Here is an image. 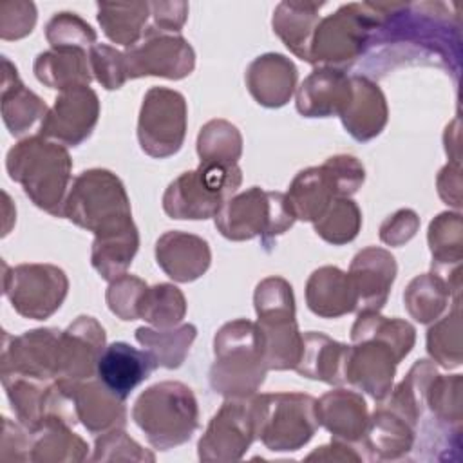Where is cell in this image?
Returning <instances> with one entry per match:
<instances>
[{"instance_id":"6da1fadb","label":"cell","mask_w":463,"mask_h":463,"mask_svg":"<svg viewBox=\"0 0 463 463\" xmlns=\"http://www.w3.org/2000/svg\"><path fill=\"white\" fill-rule=\"evenodd\" d=\"M9 177L22 184L25 195L43 212L63 217L72 161L63 145L43 136L16 143L5 157Z\"/></svg>"},{"instance_id":"7a4b0ae2","label":"cell","mask_w":463,"mask_h":463,"mask_svg":"<svg viewBox=\"0 0 463 463\" xmlns=\"http://www.w3.org/2000/svg\"><path fill=\"white\" fill-rule=\"evenodd\" d=\"M213 353L210 385L226 398H250L269 371L259 327L250 320L241 318L224 324L213 338Z\"/></svg>"},{"instance_id":"3957f363","label":"cell","mask_w":463,"mask_h":463,"mask_svg":"<svg viewBox=\"0 0 463 463\" xmlns=\"http://www.w3.org/2000/svg\"><path fill=\"white\" fill-rule=\"evenodd\" d=\"M63 217L103 237L134 224L130 201L118 175L92 168L74 177L65 197Z\"/></svg>"},{"instance_id":"277c9868","label":"cell","mask_w":463,"mask_h":463,"mask_svg":"<svg viewBox=\"0 0 463 463\" xmlns=\"http://www.w3.org/2000/svg\"><path fill=\"white\" fill-rule=\"evenodd\" d=\"M132 418L154 449L168 450L192 438L199 423L197 400L181 382H159L139 394Z\"/></svg>"},{"instance_id":"5b68a950","label":"cell","mask_w":463,"mask_h":463,"mask_svg":"<svg viewBox=\"0 0 463 463\" xmlns=\"http://www.w3.org/2000/svg\"><path fill=\"white\" fill-rule=\"evenodd\" d=\"M380 2L347 4L320 18L309 63L344 71L367 52L374 29L382 24Z\"/></svg>"},{"instance_id":"8992f818","label":"cell","mask_w":463,"mask_h":463,"mask_svg":"<svg viewBox=\"0 0 463 463\" xmlns=\"http://www.w3.org/2000/svg\"><path fill=\"white\" fill-rule=\"evenodd\" d=\"M253 302L268 369H295L300 360L304 338L295 320L291 286L280 277H268L257 286Z\"/></svg>"},{"instance_id":"52a82bcc","label":"cell","mask_w":463,"mask_h":463,"mask_svg":"<svg viewBox=\"0 0 463 463\" xmlns=\"http://www.w3.org/2000/svg\"><path fill=\"white\" fill-rule=\"evenodd\" d=\"M215 228L230 241H250L260 237L262 246L271 250L275 239L289 230L295 213L286 194L268 192L259 186L232 195L217 212Z\"/></svg>"},{"instance_id":"ba28073f","label":"cell","mask_w":463,"mask_h":463,"mask_svg":"<svg viewBox=\"0 0 463 463\" xmlns=\"http://www.w3.org/2000/svg\"><path fill=\"white\" fill-rule=\"evenodd\" d=\"M242 181L239 165L201 161L195 170L175 177L165 195L163 210L172 219H210L237 192Z\"/></svg>"},{"instance_id":"9c48e42d","label":"cell","mask_w":463,"mask_h":463,"mask_svg":"<svg viewBox=\"0 0 463 463\" xmlns=\"http://www.w3.org/2000/svg\"><path fill=\"white\" fill-rule=\"evenodd\" d=\"M251 402L255 438L273 452L298 450L318 429L317 400L302 392L260 394Z\"/></svg>"},{"instance_id":"30bf717a","label":"cell","mask_w":463,"mask_h":463,"mask_svg":"<svg viewBox=\"0 0 463 463\" xmlns=\"http://www.w3.org/2000/svg\"><path fill=\"white\" fill-rule=\"evenodd\" d=\"M365 170L353 156H335L324 165L297 174L286 194L295 219L315 222L336 197H351L362 186Z\"/></svg>"},{"instance_id":"8fae6325","label":"cell","mask_w":463,"mask_h":463,"mask_svg":"<svg viewBox=\"0 0 463 463\" xmlns=\"http://www.w3.org/2000/svg\"><path fill=\"white\" fill-rule=\"evenodd\" d=\"M5 268L4 293L14 311L25 318L43 320L60 309L67 297L69 280L52 264H20Z\"/></svg>"},{"instance_id":"7c38bea8","label":"cell","mask_w":463,"mask_h":463,"mask_svg":"<svg viewBox=\"0 0 463 463\" xmlns=\"http://www.w3.org/2000/svg\"><path fill=\"white\" fill-rule=\"evenodd\" d=\"M186 134V101L177 90L166 87H152L139 110L137 139L152 157L174 156Z\"/></svg>"},{"instance_id":"4fadbf2b","label":"cell","mask_w":463,"mask_h":463,"mask_svg":"<svg viewBox=\"0 0 463 463\" xmlns=\"http://www.w3.org/2000/svg\"><path fill=\"white\" fill-rule=\"evenodd\" d=\"M128 80L141 76H163L181 80L195 67L192 45L179 34L146 29L143 38L123 51Z\"/></svg>"},{"instance_id":"5bb4252c","label":"cell","mask_w":463,"mask_h":463,"mask_svg":"<svg viewBox=\"0 0 463 463\" xmlns=\"http://www.w3.org/2000/svg\"><path fill=\"white\" fill-rule=\"evenodd\" d=\"M60 335L54 327L25 331L20 336L4 335L2 376H24L40 382L58 380Z\"/></svg>"},{"instance_id":"9a60e30c","label":"cell","mask_w":463,"mask_h":463,"mask_svg":"<svg viewBox=\"0 0 463 463\" xmlns=\"http://www.w3.org/2000/svg\"><path fill=\"white\" fill-rule=\"evenodd\" d=\"M400 353L383 338L364 336L347 345L344 378L374 400H385L391 394Z\"/></svg>"},{"instance_id":"2e32d148","label":"cell","mask_w":463,"mask_h":463,"mask_svg":"<svg viewBox=\"0 0 463 463\" xmlns=\"http://www.w3.org/2000/svg\"><path fill=\"white\" fill-rule=\"evenodd\" d=\"M253 439L251 402L248 398H228L199 439V458L204 461H233L248 450Z\"/></svg>"},{"instance_id":"e0dca14e","label":"cell","mask_w":463,"mask_h":463,"mask_svg":"<svg viewBox=\"0 0 463 463\" xmlns=\"http://www.w3.org/2000/svg\"><path fill=\"white\" fill-rule=\"evenodd\" d=\"M98 116V94L89 85L61 90L40 123V136L65 146H78L92 134Z\"/></svg>"},{"instance_id":"ac0fdd59","label":"cell","mask_w":463,"mask_h":463,"mask_svg":"<svg viewBox=\"0 0 463 463\" xmlns=\"http://www.w3.org/2000/svg\"><path fill=\"white\" fill-rule=\"evenodd\" d=\"M105 349V331L92 317H78L60 335L58 380L83 382L94 378Z\"/></svg>"},{"instance_id":"d6986e66","label":"cell","mask_w":463,"mask_h":463,"mask_svg":"<svg viewBox=\"0 0 463 463\" xmlns=\"http://www.w3.org/2000/svg\"><path fill=\"white\" fill-rule=\"evenodd\" d=\"M347 275L356 295V307L380 311L394 282L396 262L387 250L369 246L354 255Z\"/></svg>"},{"instance_id":"ffe728a7","label":"cell","mask_w":463,"mask_h":463,"mask_svg":"<svg viewBox=\"0 0 463 463\" xmlns=\"http://www.w3.org/2000/svg\"><path fill=\"white\" fill-rule=\"evenodd\" d=\"M156 367L157 364L148 351L136 349L127 342H112L105 345L98 360L96 376L110 392L127 400Z\"/></svg>"},{"instance_id":"44dd1931","label":"cell","mask_w":463,"mask_h":463,"mask_svg":"<svg viewBox=\"0 0 463 463\" xmlns=\"http://www.w3.org/2000/svg\"><path fill=\"white\" fill-rule=\"evenodd\" d=\"M351 99V78L345 71L318 67L297 90V110L306 118L340 116Z\"/></svg>"},{"instance_id":"7402d4cb","label":"cell","mask_w":463,"mask_h":463,"mask_svg":"<svg viewBox=\"0 0 463 463\" xmlns=\"http://www.w3.org/2000/svg\"><path fill=\"white\" fill-rule=\"evenodd\" d=\"M63 382V380H61ZM74 402L76 416L87 430L101 434L114 429H123L127 423L125 400L110 392L99 380L89 378L83 382H67Z\"/></svg>"},{"instance_id":"603a6c76","label":"cell","mask_w":463,"mask_h":463,"mask_svg":"<svg viewBox=\"0 0 463 463\" xmlns=\"http://www.w3.org/2000/svg\"><path fill=\"white\" fill-rule=\"evenodd\" d=\"M156 259L170 279L192 282L210 268L212 253L208 242L197 235L166 232L156 242Z\"/></svg>"},{"instance_id":"cb8c5ba5","label":"cell","mask_w":463,"mask_h":463,"mask_svg":"<svg viewBox=\"0 0 463 463\" xmlns=\"http://www.w3.org/2000/svg\"><path fill=\"white\" fill-rule=\"evenodd\" d=\"M351 78V99L340 119L356 141H369L378 136L387 123V103L380 87L367 76Z\"/></svg>"},{"instance_id":"d4e9b609","label":"cell","mask_w":463,"mask_h":463,"mask_svg":"<svg viewBox=\"0 0 463 463\" xmlns=\"http://www.w3.org/2000/svg\"><path fill=\"white\" fill-rule=\"evenodd\" d=\"M297 83V67L282 54L268 52L255 58L246 71L250 94L264 107H282L289 101Z\"/></svg>"},{"instance_id":"484cf974","label":"cell","mask_w":463,"mask_h":463,"mask_svg":"<svg viewBox=\"0 0 463 463\" xmlns=\"http://www.w3.org/2000/svg\"><path fill=\"white\" fill-rule=\"evenodd\" d=\"M317 418L335 439L345 443L360 441L369 421L365 400L347 389H335L317 400Z\"/></svg>"},{"instance_id":"4316f807","label":"cell","mask_w":463,"mask_h":463,"mask_svg":"<svg viewBox=\"0 0 463 463\" xmlns=\"http://www.w3.org/2000/svg\"><path fill=\"white\" fill-rule=\"evenodd\" d=\"M307 307L324 318H336L356 307V295L347 273L335 266H324L311 273L306 284Z\"/></svg>"},{"instance_id":"83f0119b","label":"cell","mask_w":463,"mask_h":463,"mask_svg":"<svg viewBox=\"0 0 463 463\" xmlns=\"http://www.w3.org/2000/svg\"><path fill=\"white\" fill-rule=\"evenodd\" d=\"M2 118L13 136H22L29 132L36 121L42 123L49 109L22 83L16 67L5 56L2 58Z\"/></svg>"},{"instance_id":"f1b7e54d","label":"cell","mask_w":463,"mask_h":463,"mask_svg":"<svg viewBox=\"0 0 463 463\" xmlns=\"http://www.w3.org/2000/svg\"><path fill=\"white\" fill-rule=\"evenodd\" d=\"M324 5L322 2H280L275 9L273 31L300 60H311V43L320 22L318 11Z\"/></svg>"},{"instance_id":"f546056e","label":"cell","mask_w":463,"mask_h":463,"mask_svg":"<svg viewBox=\"0 0 463 463\" xmlns=\"http://www.w3.org/2000/svg\"><path fill=\"white\" fill-rule=\"evenodd\" d=\"M302 353L295 371L306 378L320 380L331 385L345 383L344 365L347 345L329 338L324 333L309 331L302 335Z\"/></svg>"},{"instance_id":"4dcf8cb0","label":"cell","mask_w":463,"mask_h":463,"mask_svg":"<svg viewBox=\"0 0 463 463\" xmlns=\"http://www.w3.org/2000/svg\"><path fill=\"white\" fill-rule=\"evenodd\" d=\"M34 76L49 89L67 90L92 81L90 61L83 49H51L34 60Z\"/></svg>"},{"instance_id":"1f68e13d","label":"cell","mask_w":463,"mask_h":463,"mask_svg":"<svg viewBox=\"0 0 463 463\" xmlns=\"http://www.w3.org/2000/svg\"><path fill=\"white\" fill-rule=\"evenodd\" d=\"M362 441L373 456L394 459L412 449L414 427L383 405L369 418Z\"/></svg>"},{"instance_id":"d6a6232c","label":"cell","mask_w":463,"mask_h":463,"mask_svg":"<svg viewBox=\"0 0 463 463\" xmlns=\"http://www.w3.org/2000/svg\"><path fill=\"white\" fill-rule=\"evenodd\" d=\"M150 16V2H99L98 22L109 40L123 47L137 43Z\"/></svg>"},{"instance_id":"836d02e7","label":"cell","mask_w":463,"mask_h":463,"mask_svg":"<svg viewBox=\"0 0 463 463\" xmlns=\"http://www.w3.org/2000/svg\"><path fill=\"white\" fill-rule=\"evenodd\" d=\"M197 329L194 324H177L170 327H137L136 340L150 353L157 367L175 369L179 367L192 342L195 340Z\"/></svg>"},{"instance_id":"e575fe53","label":"cell","mask_w":463,"mask_h":463,"mask_svg":"<svg viewBox=\"0 0 463 463\" xmlns=\"http://www.w3.org/2000/svg\"><path fill=\"white\" fill-rule=\"evenodd\" d=\"M139 246V233L136 224L114 232L103 237H96L92 242L90 260L94 269L105 279L114 280L125 275Z\"/></svg>"},{"instance_id":"d590c367","label":"cell","mask_w":463,"mask_h":463,"mask_svg":"<svg viewBox=\"0 0 463 463\" xmlns=\"http://www.w3.org/2000/svg\"><path fill=\"white\" fill-rule=\"evenodd\" d=\"M450 286L436 273L418 275L403 293L409 315L420 324L434 322L450 298Z\"/></svg>"},{"instance_id":"8d00e7d4","label":"cell","mask_w":463,"mask_h":463,"mask_svg":"<svg viewBox=\"0 0 463 463\" xmlns=\"http://www.w3.org/2000/svg\"><path fill=\"white\" fill-rule=\"evenodd\" d=\"M33 443H31V456L29 459L34 461H81L87 456V443L72 434L69 430V425L65 423H45L38 430L31 432Z\"/></svg>"},{"instance_id":"74e56055","label":"cell","mask_w":463,"mask_h":463,"mask_svg":"<svg viewBox=\"0 0 463 463\" xmlns=\"http://www.w3.org/2000/svg\"><path fill=\"white\" fill-rule=\"evenodd\" d=\"M429 244L432 253V269H459L461 262V215L439 213L429 226Z\"/></svg>"},{"instance_id":"f35d334b","label":"cell","mask_w":463,"mask_h":463,"mask_svg":"<svg viewBox=\"0 0 463 463\" xmlns=\"http://www.w3.org/2000/svg\"><path fill=\"white\" fill-rule=\"evenodd\" d=\"M186 313V300L179 288L172 284H156L146 288L139 309L137 318L146 320L154 327H170L177 326Z\"/></svg>"},{"instance_id":"ab89813d","label":"cell","mask_w":463,"mask_h":463,"mask_svg":"<svg viewBox=\"0 0 463 463\" xmlns=\"http://www.w3.org/2000/svg\"><path fill=\"white\" fill-rule=\"evenodd\" d=\"M242 152V137L235 125L224 119L208 121L197 136L201 161L237 165Z\"/></svg>"},{"instance_id":"60d3db41","label":"cell","mask_w":463,"mask_h":463,"mask_svg":"<svg viewBox=\"0 0 463 463\" xmlns=\"http://www.w3.org/2000/svg\"><path fill=\"white\" fill-rule=\"evenodd\" d=\"M317 235L335 246L351 242L362 226V213L354 201L349 197H336L313 222Z\"/></svg>"},{"instance_id":"b9f144b4","label":"cell","mask_w":463,"mask_h":463,"mask_svg":"<svg viewBox=\"0 0 463 463\" xmlns=\"http://www.w3.org/2000/svg\"><path fill=\"white\" fill-rule=\"evenodd\" d=\"M459 307L458 300L445 318L434 324L427 335L429 354L443 367H458L461 364V338H459Z\"/></svg>"},{"instance_id":"7bdbcfd3","label":"cell","mask_w":463,"mask_h":463,"mask_svg":"<svg viewBox=\"0 0 463 463\" xmlns=\"http://www.w3.org/2000/svg\"><path fill=\"white\" fill-rule=\"evenodd\" d=\"M425 405L430 407L432 414L439 423L459 429L461 423V376H441L436 374L427 389Z\"/></svg>"},{"instance_id":"ee69618b","label":"cell","mask_w":463,"mask_h":463,"mask_svg":"<svg viewBox=\"0 0 463 463\" xmlns=\"http://www.w3.org/2000/svg\"><path fill=\"white\" fill-rule=\"evenodd\" d=\"M45 38L52 49H83L96 43L94 29L74 13H56L45 25Z\"/></svg>"},{"instance_id":"f6af8a7d","label":"cell","mask_w":463,"mask_h":463,"mask_svg":"<svg viewBox=\"0 0 463 463\" xmlns=\"http://www.w3.org/2000/svg\"><path fill=\"white\" fill-rule=\"evenodd\" d=\"M89 61L92 76L107 90H116L128 80L125 54L110 45L94 43L89 51Z\"/></svg>"},{"instance_id":"bcb514c9","label":"cell","mask_w":463,"mask_h":463,"mask_svg":"<svg viewBox=\"0 0 463 463\" xmlns=\"http://www.w3.org/2000/svg\"><path fill=\"white\" fill-rule=\"evenodd\" d=\"M146 288L148 286L141 279L128 273L110 280L107 289L109 309L121 320H137L139 302Z\"/></svg>"},{"instance_id":"7dc6e473","label":"cell","mask_w":463,"mask_h":463,"mask_svg":"<svg viewBox=\"0 0 463 463\" xmlns=\"http://www.w3.org/2000/svg\"><path fill=\"white\" fill-rule=\"evenodd\" d=\"M36 24V7L33 2L11 0L0 4V36L2 40H18L31 34Z\"/></svg>"},{"instance_id":"c3c4849f","label":"cell","mask_w":463,"mask_h":463,"mask_svg":"<svg viewBox=\"0 0 463 463\" xmlns=\"http://www.w3.org/2000/svg\"><path fill=\"white\" fill-rule=\"evenodd\" d=\"M186 14H188L186 2H150V16L154 22L146 29L175 34L184 25Z\"/></svg>"},{"instance_id":"681fc988","label":"cell","mask_w":463,"mask_h":463,"mask_svg":"<svg viewBox=\"0 0 463 463\" xmlns=\"http://www.w3.org/2000/svg\"><path fill=\"white\" fill-rule=\"evenodd\" d=\"M420 226L418 215L412 210H398L380 228V239L389 246H402L411 241Z\"/></svg>"},{"instance_id":"f907efd6","label":"cell","mask_w":463,"mask_h":463,"mask_svg":"<svg viewBox=\"0 0 463 463\" xmlns=\"http://www.w3.org/2000/svg\"><path fill=\"white\" fill-rule=\"evenodd\" d=\"M438 192L447 204L456 208L461 206V179H459V163L447 165L438 177Z\"/></svg>"}]
</instances>
